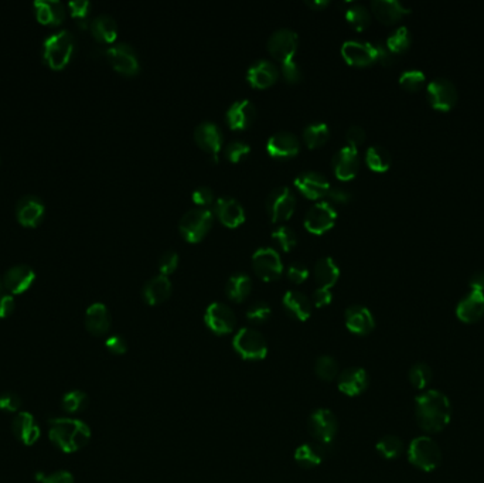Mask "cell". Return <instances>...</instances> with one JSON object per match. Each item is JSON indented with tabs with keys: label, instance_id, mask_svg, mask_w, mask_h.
I'll return each mask as SVG.
<instances>
[{
	"label": "cell",
	"instance_id": "03108f58",
	"mask_svg": "<svg viewBox=\"0 0 484 483\" xmlns=\"http://www.w3.org/2000/svg\"><path fill=\"white\" fill-rule=\"evenodd\" d=\"M470 288L484 292V271L476 272L470 279Z\"/></svg>",
	"mask_w": 484,
	"mask_h": 483
},
{
	"label": "cell",
	"instance_id": "7c38bea8",
	"mask_svg": "<svg viewBox=\"0 0 484 483\" xmlns=\"http://www.w3.org/2000/svg\"><path fill=\"white\" fill-rule=\"evenodd\" d=\"M268 50L280 64L292 61L298 50V34L290 28L276 30L268 40Z\"/></svg>",
	"mask_w": 484,
	"mask_h": 483
},
{
	"label": "cell",
	"instance_id": "603a6c76",
	"mask_svg": "<svg viewBox=\"0 0 484 483\" xmlns=\"http://www.w3.org/2000/svg\"><path fill=\"white\" fill-rule=\"evenodd\" d=\"M11 430H13L14 437L24 445L36 444L41 434V430L36 418L27 411L17 412V415L13 418Z\"/></svg>",
	"mask_w": 484,
	"mask_h": 483
},
{
	"label": "cell",
	"instance_id": "52a82bcc",
	"mask_svg": "<svg viewBox=\"0 0 484 483\" xmlns=\"http://www.w3.org/2000/svg\"><path fill=\"white\" fill-rule=\"evenodd\" d=\"M309 430L317 444L327 447L333 442L337 434L339 421L330 410L319 408L313 411L309 418Z\"/></svg>",
	"mask_w": 484,
	"mask_h": 483
},
{
	"label": "cell",
	"instance_id": "94428289",
	"mask_svg": "<svg viewBox=\"0 0 484 483\" xmlns=\"http://www.w3.org/2000/svg\"><path fill=\"white\" fill-rule=\"evenodd\" d=\"M105 346L107 349L114 353V355H123L126 353L127 350V346H126V341L120 336V335H112L107 339L105 342Z\"/></svg>",
	"mask_w": 484,
	"mask_h": 483
},
{
	"label": "cell",
	"instance_id": "3957f363",
	"mask_svg": "<svg viewBox=\"0 0 484 483\" xmlns=\"http://www.w3.org/2000/svg\"><path fill=\"white\" fill-rule=\"evenodd\" d=\"M74 53V37L70 31L63 30L51 34L43 44V57L51 70H63Z\"/></svg>",
	"mask_w": 484,
	"mask_h": 483
},
{
	"label": "cell",
	"instance_id": "30bf717a",
	"mask_svg": "<svg viewBox=\"0 0 484 483\" xmlns=\"http://www.w3.org/2000/svg\"><path fill=\"white\" fill-rule=\"evenodd\" d=\"M337 220V212L329 202H319L310 207L305 217V227L313 234L329 232Z\"/></svg>",
	"mask_w": 484,
	"mask_h": 483
},
{
	"label": "cell",
	"instance_id": "ab89813d",
	"mask_svg": "<svg viewBox=\"0 0 484 483\" xmlns=\"http://www.w3.org/2000/svg\"><path fill=\"white\" fill-rule=\"evenodd\" d=\"M412 43V37L409 33V28L405 26L398 27L394 33H391V36L386 38V47L389 48L391 53L394 54H399L404 53L405 50L409 48Z\"/></svg>",
	"mask_w": 484,
	"mask_h": 483
},
{
	"label": "cell",
	"instance_id": "74e56055",
	"mask_svg": "<svg viewBox=\"0 0 484 483\" xmlns=\"http://www.w3.org/2000/svg\"><path fill=\"white\" fill-rule=\"evenodd\" d=\"M365 162L374 172H385L392 163V156L384 146H369L365 153Z\"/></svg>",
	"mask_w": 484,
	"mask_h": 483
},
{
	"label": "cell",
	"instance_id": "8992f818",
	"mask_svg": "<svg viewBox=\"0 0 484 483\" xmlns=\"http://www.w3.org/2000/svg\"><path fill=\"white\" fill-rule=\"evenodd\" d=\"M233 346L241 359L249 362L263 360L268 355V343L265 338L261 332L251 328L238 331V333L234 336Z\"/></svg>",
	"mask_w": 484,
	"mask_h": 483
},
{
	"label": "cell",
	"instance_id": "be15d7a7",
	"mask_svg": "<svg viewBox=\"0 0 484 483\" xmlns=\"http://www.w3.org/2000/svg\"><path fill=\"white\" fill-rule=\"evenodd\" d=\"M332 301H333V294H332L330 289H327V288H317V289L313 292V303H315L317 308L327 306Z\"/></svg>",
	"mask_w": 484,
	"mask_h": 483
},
{
	"label": "cell",
	"instance_id": "d6a6232c",
	"mask_svg": "<svg viewBox=\"0 0 484 483\" xmlns=\"http://www.w3.org/2000/svg\"><path fill=\"white\" fill-rule=\"evenodd\" d=\"M371 7L377 19L385 24H392L405 13H409V7L404 6L398 0H372Z\"/></svg>",
	"mask_w": 484,
	"mask_h": 483
},
{
	"label": "cell",
	"instance_id": "4dcf8cb0",
	"mask_svg": "<svg viewBox=\"0 0 484 483\" xmlns=\"http://www.w3.org/2000/svg\"><path fill=\"white\" fill-rule=\"evenodd\" d=\"M143 299L147 305H159L169 299L172 294V282L166 275H157L149 279L143 286Z\"/></svg>",
	"mask_w": 484,
	"mask_h": 483
},
{
	"label": "cell",
	"instance_id": "2e32d148",
	"mask_svg": "<svg viewBox=\"0 0 484 483\" xmlns=\"http://www.w3.org/2000/svg\"><path fill=\"white\" fill-rule=\"evenodd\" d=\"M194 139L197 145L213 156L214 162H219V152L223 146V133L214 122H203L194 130Z\"/></svg>",
	"mask_w": 484,
	"mask_h": 483
},
{
	"label": "cell",
	"instance_id": "c3c4849f",
	"mask_svg": "<svg viewBox=\"0 0 484 483\" xmlns=\"http://www.w3.org/2000/svg\"><path fill=\"white\" fill-rule=\"evenodd\" d=\"M425 83V74L421 70H408L404 71L399 77V84L409 91L419 90Z\"/></svg>",
	"mask_w": 484,
	"mask_h": 483
},
{
	"label": "cell",
	"instance_id": "83f0119b",
	"mask_svg": "<svg viewBox=\"0 0 484 483\" xmlns=\"http://www.w3.org/2000/svg\"><path fill=\"white\" fill-rule=\"evenodd\" d=\"M256 115V108L249 100H241L234 103L227 114V123L233 130H243L251 126V123L255 121Z\"/></svg>",
	"mask_w": 484,
	"mask_h": 483
},
{
	"label": "cell",
	"instance_id": "5b68a950",
	"mask_svg": "<svg viewBox=\"0 0 484 483\" xmlns=\"http://www.w3.org/2000/svg\"><path fill=\"white\" fill-rule=\"evenodd\" d=\"M214 216L213 212L207 207H197L187 212L180 223L179 230L184 240L189 242H199L204 239V236L213 227Z\"/></svg>",
	"mask_w": 484,
	"mask_h": 483
},
{
	"label": "cell",
	"instance_id": "277c9868",
	"mask_svg": "<svg viewBox=\"0 0 484 483\" xmlns=\"http://www.w3.org/2000/svg\"><path fill=\"white\" fill-rule=\"evenodd\" d=\"M408 459L415 468L424 472H432L441 465L442 452L432 438L418 437L409 444Z\"/></svg>",
	"mask_w": 484,
	"mask_h": 483
},
{
	"label": "cell",
	"instance_id": "9f6ffc18",
	"mask_svg": "<svg viewBox=\"0 0 484 483\" xmlns=\"http://www.w3.org/2000/svg\"><path fill=\"white\" fill-rule=\"evenodd\" d=\"M329 203L335 204H347L352 200V193L349 190H344L342 187H330V190L326 194Z\"/></svg>",
	"mask_w": 484,
	"mask_h": 483
},
{
	"label": "cell",
	"instance_id": "003e7915",
	"mask_svg": "<svg viewBox=\"0 0 484 483\" xmlns=\"http://www.w3.org/2000/svg\"><path fill=\"white\" fill-rule=\"evenodd\" d=\"M307 4L310 7H325V6L329 4V1L327 0H316V1H307Z\"/></svg>",
	"mask_w": 484,
	"mask_h": 483
},
{
	"label": "cell",
	"instance_id": "1f68e13d",
	"mask_svg": "<svg viewBox=\"0 0 484 483\" xmlns=\"http://www.w3.org/2000/svg\"><path fill=\"white\" fill-rule=\"evenodd\" d=\"M34 9L41 24L58 26L65 19V7L58 0H37L34 1Z\"/></svg>",
	"mask_w": 484,
	"mask_h": 483
},
{
	"label": "cell",
	"instance_id": "11a10c76",
	"mask_svg": "<svg viewBox=\"0 0 484 483\" xmlns=\"http://www.w3.org/2000/svg\"><path fill=\"white\" fill-rule=\"evenodd\" d=\"M193 202L200 206V207H207L209 204H211L214 202V193L210 187L207 186H201L199 189H196L193 192V196H191Z\"/></svg>",
	"mask_w": 484,
	"mask_h": 483
},
{
	"label": "cell",
	"instance_id": "681fc988",
	"mask_svg": "<svg viewBox=\"0 0 484 483\" xmlns=\"http://www.w3.org/2000/svg\"><path fill=\"white\" fill-rule=\"evenodd\" d=\"M224 152H226V157L230 162L238 163L251 153V147H249L248 143H245L242 140H233L226 146Z\"/></svg>",
	"mask_w": 484,
	"mask_h": 483
},
{
	"label": "cell",
	"instance_id": "ffe728a7",
	"mask_svg": "<svg viewBox=\"0 0 484 483\" xmlns=\"http://www.w3.org/2000/svg\"><path fill=\"white\" fill-rule=\"evenodd\" d=\"M300 143L296 135L292 132H278L272 135L266 143V150L272 157L276 159H285V157H293L299 153Z\"/></svg>",
	"mask_w": 484,
	"mask_h": 483
},
{
	"label": "cell",
	"instance_id": "d6986e66",
	"mask_svg": "<svg viewBox=\"0 0 484 483\" xmlns=\"http://www.w3.org/2000/svg\"><path fill=\"white\" fill-rule=\"evenodd\" d=\"M342 56L344 60L357 67L369 66L374 61H377L375 57V50L372 43L360 41V40H347L342 46Z\"/></svg>",
	"mask_w": 484,
	"mask_h": 483
},
{
	"label": "cell",
	"instance_id": "7402d4cb",
	"mask_svg": "<svg viewBox=\"0 0 484 483\" xmlns=\"http://www.w3.org/2000/svg\"><path fill=\"white\" fill-rule=\"evenodd\" d=\"M337 387L343 394L357 397L368 387V374L362 367H350L339 374Z\"/></svg>",
	"mask_w": 484,
	"mask_h": 483
},
{
	"label": "cell",
	"instance_id": "6125c7cd",
	"mask_svg": "<svg viewBox=\"0 0 484 483\" xmlns=\"http://www.w3.org/2000/svg\"><path fill=\"white\" fill-rule=\"evenodd\" d=\"M68 7L71 10L73 17L85 19L90 9H91V3L87 1V0H73V1L68 3Z\"/></svg>",
	"mask_w": 484,
	"mask_h": 483
},
{
	"label": "cell",
	"instance_id": "8fae6325",
	"mask_svg": "<svg viewBox=\"0 0 484 483\" xmlns=\"http://www.w3.org/2000/svg\"><path fill=\"white\" fill-rule=\"evenodd\" d=\"M204 322L213 333L228 335L236 329L237 318L230 306L221 302H214L207 308Z\"/></svg>",
	"mask_w": 484,
	"mask_h": 483
},
{
	"label": "cell",
	"instance_id": "f546056e",
	"mask_svg": "<svg viewBox=\"0 0 484 483\" xmlns=\"http://www.w3.org/2000/svg\"><path fill=\"white\" fill-rule=\"evenodd\" d=\"M282 305L286 311V313L296 319V321H307L312 315V305H310V299L299 292V291H288L283 295L282 299Z\"/></svg>",
	"mask_w": 484,
	"mask_h": 483
},
{
	"label": "cell",
	"instance_id": "f907efd6",
	"mask_svg": "<svg viewBox=\"0 0 484 483\" xmlns=\"http://www.w3.org/2000/svg\"><path fill=\"white\" fill-rule=\"evenodd\" d=\"M179 264V255L176 251H166L160 259H159V269L162 272V275H170L172 272L176 271Z\"/></svg>",
	"mask_w": 484,
	"mask_h": 483
},
{
	"label": "cell",
	"instance_id": "f6af8a7d",
	"mask_svg": "<svg viewBox=\"0 0 484 483\" xmlns=\"http://www.w3.org/2000/svg\"><path fill=\"white\" fill-rule=\"evenodd\" d=\"M432 380V370L425 363H416L409 370V381L416 390H425Z\"/></svg>",
	"mask_w": 484,
	"mask_h": 483
},
{
	"label": "cell",
	"instance_id": "836d02e7",
	"mask_svg": "<svg viewBox=\"0 0 484 483\" xmlns=\"http://www.w3.org/2000/svg\"><path fill=\"white\" fill-rule=\"evenodd\" d=\"M326 457V447L317 442L303 444L295 451V461L306 469H312L319 467Z\"/></svg>",
	"mask_w": 484,
	"mask_h": 483
},
{
	"label": "cell",
	"instance_id": "60d3db41",
	"mask_svg": "<svg viewBox=\"0 0 484 483\" xmlns=\"http://www.w3.org/2000/svg\"><path fill=\"white\" fill-rule=\"evenodd\" d=\"M378 454L385 459H395L404 451V442L395 435H386L377 442Z\"/></svg>",
	"mask_w": 484,
	"mask_h": 483
},
{
	"label": "cell",
	"instance_id": "b9f144b4",
	"mask_svg": "<svg viewBox=\"0 0 484 483\" xmlns=\"http://www.w3.org/2000/svg\"><path fill=\"white\" fill-rule=\"evenodd\" d=\"M88 405V395L84 391L73 390L64 394L61 400V408L68 414H75L83 411Z\"/></svg>",
	"mask_w": 484,
	"mask_h": 483
},
{
	"label": "cell",
	"instance_id": "ba28073f",
	"mask_svg": "<svg viewBox=\"0 0 484 483\" xmlns=\"http://www.w3.org/2000/svg\"><path fill=\"white\" fill-rule=\"evenodd\" d=\"M252 266L255 274L266 282L276 281L283 272L280 255L275 248L265 246L255 251L252 255Z\"/></svg>",
	"mask_w": 484,
	"mask_h": 483
},
{
	"label": "cell",
	"instance_id": "ac0fdd59",
	"mask_svg": "<svg viewBox=\"0 0 484 483\" xmlns=\"http://www.w3.org/2000/svg\"><path fill=\"white\" fill-rule=\"evenodd\" d=\"M36 272L28 265H14L11 266L3 278V286L11 295H20L26 292L34 282Z\"/></svg>",
	"mask_w": 484,
	"mask_h": 483
},
{
	"label": "cell",
	"instance_id": "e7e4bbea",
	"mask_svg": "<svg viewBox=\"0 0 484 483\" xmlns=\"http://www.w3.org/2000/svg\"><path fill=\"white\" fill-rule=\"evenodd\" d=\"M43 483H74V477L67 471H58L47 475Z\"/></svg>",
	"mask_w": 484,
	"mask_h": 483
},
{
	"label": "cell",
	"instance_id": "44dd1931",
	"mask_svg": "<svg viewBox=\"0 0 484 483\" xmlns=\"http://www.w3.org/2000/svg\"><path fill=\"white\" fill-rule=\"evenodd\" d=\"M333 167L337 179L352 180L360 167V157L356 147L344 146L333 157Z\"/></svg>",
	"mask_w": 484,
	"mask_h": 483
},
{
	"label": "cell",
	"instance_id": "d590c367",
	"mask_svg": "<svg viewBox=\"0 0 484 483\" xmlns=\"http://www.w3.org/2000/svg\"><path fill=\"white\" fill-rule=\"evenodd\" d=\"M91 33L101 43H112L118 36V24L110 14H100L91 21Z\"/></svg>",
	"mask_w": 484,
	"mask_h": 483
},
{
	"label": "cell",
	"instance_id": "cb8c5ba5",
	"mask_svg": "<svg viewBox=\"0 0 484 483\" xmlns=\"http://www.w3.org/2000/svg\"><path fill=\"white\" fill-rule=\"evenodd\" d=\"M458 318L465 323H475L484 315V292L472 289L456 308Z\"/></svg>",
	"mask_w": 484,
	"mask_h": 483
},
{
	"label": "cell",
	"instance_id": "6f0895ef",
	"mask_svg": "<svg viewBox=\"0 0 484 483\" xmlns=\"http://www.w3.org/2000/svg\"><path fill=\"white\" fill-rule=\"evenodd\" d=\"M282 66V74H283V78L288 81V83H298L300 81L302 78V71L299 68V66L292 60V61H288V63H283L280 64Z\"/></svg>",
	"mask_w": 484,
	"mask_h": 483
},
{
	"label": "cell",
	"instance_id": "f35d334b",
	"mask_svg": "<svg viewBox=\"0 0 484 483\" xmlns=\"http://www.w3.org/2000/svg\"><path fill=\"white\" fill-rule=\"evenodd\" d=\"M330 137V129L326 123L323 122H316V123H310L303 130V139L305 143L310 147V149H316L322 145H325Z\"/></svg>",
	"mask_w": 484,
	"mask_h": 483
},
{
	"label": "cell",
	"instance_id": "7dc6e473",
	"mask_svg": "<svg viewBox=\"0 0 484 483\" xmlns=\"http://www.w3.org/2000/svg\"><path fill=\"white\" fill-rule=\"evenodd\" d=\"M270 306L266 302H255L246 311V319L255 325H262L270 318Z\"/></svg>",
	"mask_w": 484,
	"mask_h": 483
},
{
	"label": "cell",
	"instance_id": "4316f807",
	"mask_svg": "<svg viewBox=\"0 0 484 483\" xmlns=\"http://www.w3.org/2000/svg\"><path fill=\"white\" fill-rule=\"evenodd\" d=\"M216 214L220 222L230 229H236L245 222L243 207L233 197H221L216 202Z\"/></svg>",
	"mask_w": 484,
	"mask_h": 483
},
{
	"label": "cell",
	"instance_id": "8d00e7d4",
	"mask_svg": "<svg viewBox=\"0 0 484 483\" xmlns=\"http://www.w3.org/2000/svg\"><path fill=\"white\" fill-rule=\"evenodd\" d=\"M252 289V281L245 274L233 275L226 284V294L234 302H242L248 298Z\"/></svg>",
	"mask_w": 484,
	"mask_h": 483
},
{
	"label": "cell",
	"instance_id": "e575fe53",
	"mask_svg": "<svg viewBox=\"0 0 484 483\" xmlns=\"http://www.w3.org/2000/svg\"><path fill=\"white\" fill-rule=\"evenodd\" d=\"M339 276H340V269L333 258L325 256L316 262L315 278H316V282L319 284V288L330 289L332 286H335Z\"/></svg>",
	"mask_w": 484,
	"mask_h": 483
},
{
	"label": "cell",
	"instance_id": "f5cc1de1",
	"mask_svg": "<svg viewBox=\"0 0 484 483\" xmlns=\"http://www.w3.org/2000/svg\"><path fill=\"white\" fill-rule=\"evenodd\" d=\"M14 308L16 302L13 295L0 286V319L9 318L14 312Z\"/></svg>",
	"mask_w": 484,
	"mask_h": 483
},
{
	"label": "cell",
	"instance_id": "7bdbcfd3",
	"mask_svg": "<svg viewBox=\"0 0 484 483\" xmlns=\"http://www.w3.org/2000/svg\"><path fill=\"white\" fill-rule=\"evenodd\" d=\"M315 371L320 380L333 381L339 377V363L332 356H320L315 364Z\"/></svg>",
	"mask_w": 484,
	"mask_h": 483
},
{
	"label": "cell",
	"instance_id": "4fadbf2b",
	"mask_svg": "<svg viewBox=\"0 0 484 483\" xmlns=\"http://www.w3.org/2000/svg\"><path fill=\"white\" fill-rule=\"evenodd\" d=\"M428 98L433 108L449 111L458 101L456 85L448 78H435L428 85Z\"/></svg>",
	"mask_w": 484,
	"mask_h": 483
},
{
	"label": "cell",
	"instance_id": "680465c9",
	"mask_svg": "<svg viewBox=\"0 0 484 483\" xmlns=\"http://www.w3.org/2000/svg\"><path fill=\"white\" fill-rule=\"evenodd\" d=\"M372 44H374L377 61H379L384 66H389L395 61V54L389 51L386 44H384V43H372Z\"/></svg>",
	"mask_w": 484,
	"mask_h": 483
},
{
	"label": "cell",
	"instance_id": "6da1fadb",
	"mask_svg": "<svg viewBox=\"0 0 484 483\" xmlns=\"http://www.w3.org/2000/svg\"><path fill=\"white\" fill-rule=\"evenodd\" d=\"M415 411L419 427L429 434L445 430L452 418L451 401L438 390H428L419 394L415 398Z\"/></svg>",
	"mask_w": 484,
	"mask_h": 483
},
{
	"label": "cell",
	"instance_id": "7a4b0ae2",
	"mask_svg": "<svg viewBox=\"0 0 484 483\" xmlns=\"http://www.w3.org/2000/svg\"><path fill=\"white\" fill-rule=\"evenodd\" d=\"M48 438L60 451L73 454L90 442L91 430L81 420L57 417L48 420Z\"/></svg>",
	"mask_w": 484,
	"mask_h": 483
},
{
	"label": "cell",
	"instance_id": "bcb514c9",
	"mask_svg": "<svg viewBox=\"0 0 484 483\" xmlns=\"http://www.w3.org/2000/svg\"><path fill=\"white\" fill-rule=\"evenodd\" d=\"M272 240L280 246V249L289 252L296 245L298 237L290 227L279 226L272 232Z\"/></svg>",
	"mask_w": 484,
	"mask_h": 483
},
{
	"label": "cell",
	"instance_id": "ee69618b",
	"mask_svg": "<svg viewBox=\"0 0 484 483\" xmlns=\"http://www.w3.org/2000/svg\"><path fill=\"white\" fill-rule=\"evenodd\" d=\"M346 19L353 28L362 31L365 27H368L369 21H371V14H369V11L367 10L365 6L356 3V4H353L347 9Z\"/></svg>",
	"mask_w": 484,
	"mask_h": 483
},
{
	"label": "cell",
	"instance_id": "e0dca14e",
	"mask_svg": "<svg viewBox=\"0 0 484 483\" xmlns=\"http://www.w3.org/2000/svg\"><path fill=\"white\" fill-rule=\"evenodd\" d=\"M295 186L303 196L312 200L326 197L327 192L330 190V183L327 177L317 172H305L299 175L295 179Z\"/></svg>",
	"mask_w": 484,
	"mask_h": 483
},
{
	"label": "cell",
	"instance_id": "816d5d0a",
	"mask_svg": "<svg viewBox=\"0 0 484 483\" xmlns=\"http://www.w3.org/2000/svg\"><path fill=\"white\" fill-rule=\"evenodd\" d=\"M21 407V398L11 391L0 394V410L4 412H17Z\"/></svg>",
	"mask_w": 484,
	"mask_h": 483
},
{
	"label": "cell",
	"instance_id": "91938a15",
	"mask_svg": "<svg viewBox=\"0 0 484 483\" xmlns=\"http://www.w3.org/2000/svg\"><path fill=\"white\" fill-rule=\"evenodd\" d=\"M346 139L349 146L357 149V146H360L365 139V130L359 125H352L346 132Z\"/></svg>",
	"mask_w": 484,
	"mask_h": 483
},
{
	"label": "cell",
	"instance_id": "5bb4252c",
	"mask_svg": "<svg viewBox=\"0 0 484 483\" xmlns=\"http://www.w3.org/2000/svg\"><path fill=\"white\" fill-rule=\"evenodd\" d=\"M107 57L111 66L125 76H135L139 73V60L136 51L126 43H120L107 50Z\"/></svg>",
	"mask_w": 484,
	"mask_h": 483
},
{
	"label": "cell",
	"instance_id": "f1b7e54d",
	"mask_svg": "<svg viewBox=\"0 0 484 483\" xmlns=\"http://www.w3.org/2000/svg\"><path fill=\"white\" fill-rule=\"evenodd\" d=\"M85 328L94 336H102L108 333L111 328V315L104 303H93L85 313Z\"/></svg>",
	"mask_w": 484,
	"mask_h": 483
},
{
	"label": "cell",
	"instance_id": "484cf974",
	"mask_svg": "<svg viewBox=\"0 0 484 483\" xmlns=\"http://www.w3.org/2000/svg\"><path fill=\"white\" fill-rule=\"evenodd\" d=\"M279 77L276 66L269 60H258L253 63L246 74L248 83L255 88H266L272 85Z\"/></svg>",
	"mask_w": 484,
	"mask_h": 483
},
{
	"label": "cell",
	"instance_id": "9a60e30c",
	"mask_svg": "<svg viewBox=\"0 0 484 483\" xmlns=\"http://www.w3.org/2000/svg\"><path fill=\"white\" fill-rule=\"evenodd\" d=\"M46 207L44 203L36 196H24L16 206L17 222L24 227H37L44 219Z\"/></svg>",
	"mask_w": 484,
	"mask_h": 483
},
{
	"label": "cell",
	"instance_id": "db71d44e",
	"mask_svg": "<svg viewBox=\"0 0 484 483\" xmlns=\"http://www.w3.org/2000/svg\"><path fill=\"white\" fill-rule=\"evenodd\" d=\"M309 276V269L305 264L302 262H293L289 265L288 268V278L293 282V284H302L307 279Z\"/></svg>",
	"mask_w": 484,
	"mask_h": 483
},
{
	"label": "cell",
	"instance_id": "9c48e42d",
	"mask_svg": "<svg viewBox=\"0 0 484 483\" xmlns=\"http://www.w3.org/2000/svg\"><path fill=\"white\" fill-rule=\"evenodd\" d=\"M295 209L296 197L286 186L273 189L266 199V210L272 223L290 219Z\"/></svg>",
	"mask_w": 484,
	"mask_h": 483
},
{
	"label": "cell",
	"instance_id": "d4e9b609",
	"mask_svg": "<svg viewBox=\"0 0 484 483\" xmlns=\"http://www.w3.org/2000/svg\"><path fill=\"white\" fill-rule=\"evenodd\" d=\"M346 326L352 333L365 336L375 328V321L369 309L362 305H353L346 311Z\"/></svg>",
	"mask_w": 484,
	"mask_h": 483
}]
</instances>
